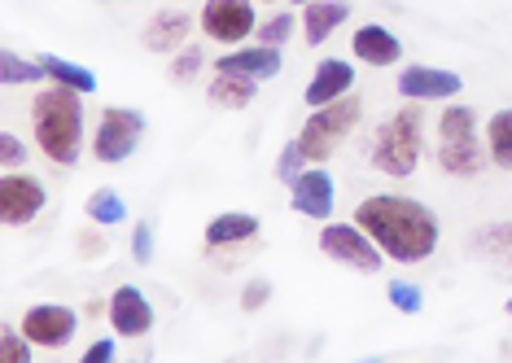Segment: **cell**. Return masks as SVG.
Segmentation results:
<instances>
[{"mask_svg":"<svg viewBox=\"0 0 512 363\" xmlns=\"http://www.w3.org/2000/svg\"><path fill=\"white\" fill-rule=\"evenodd\" d=\"M40 66H44V75L53 79V84H62V88H75V92H97V75H92L88 66H75V62H66V57H57V53H44L40 57Z\"/></svg>","mask_w":512,"mask_h":363,"instance_id":"21","label":"cell"},{"mask_svg":"<svg viewBox=\"0 0 512 363\" xmlns=\"http://www.w3.org/2000/svg\"><path fill=\"white\" fill-rule=\"evenodd\" d=\"M79 250H84V254H92V250H101V254H106V237H101V241H97V237H92V232H88V237H84V241H79Z\"/></svg>","mask_w":512,"mask_h":363,"instance_id":"35","label":"cell"},{"mask_svg":"<svg viewBox=\"0 0 512 363\" xmlns=\"http://www.w3.org/2000/svg\"><path fill=\"white\" fill-rule=\"evenodd\" d=\"M289 206L307 219H329L333 215V175L324 171L320 162H311V167L289 184Z\"/></svg>","mask_w":512,"mask_h":363,"instance_id":"12","label":"cell"},{"mask_svg":"<svg viewBox=\"0 0 512 363\" xmlns=\"http://www.w3.org/2000/svg\"><path fill=\"white\" fill-rule=\"evenodd\" d=\"M141 136H145V114L127 110V105H110L101 114L97 136H92V154H97V162H106V167H119V162L136 154Z\"/></svg>","mask_w":512,"mask_h":363,"instance_id":"6","label":"cell"},{"mask_svg":"<svg viewBox=\"0 0 512 363\" xmlns=\"http://www.w3.org/2000/svg\"><path fill=\"white\" fill-rule=\"evenodd\" d=\"M473 250H482L486 259L512 267V224H491V228H482V232L473 237Z\"/></svg>","mask_w":512,"mask_h":363,"instance_id":"25","label":"cell"},{"mask_svg":"<svg viewBox=\"0 0 512 363\" xmlns=\"http://www.w3.org/2000/svg\"><path fill=\"white\" fill-rule=\"evenodd\" d=\"M84 210H88L92 228H114V224H123V219H127V202L114 189H97L84 202Z\"/></svg>","mask_w":512,"mask_h":363,"instance_id":"23","label":"cell"},{"mask_svg":"<svg viewBox=\"0 0 512 363\" xmlns=\"http://www.w3.org/2000/svg\"><path fill=\"white\" fill-rule=\"evenodd\" d=\"M351 88H355V66L351 62H342V57H324V62L316 66V75H311V84H307V105L316 110V105H329V101H342V97H351Z\"/></svg>","mask_w":512,"mask_h":363,"instance_id":"14","label":"cell"},{"mask_svg":"<svg viewBox=\"0 0 512 363\" xmlns=\"http://www.w3.org/2000/svg\"><path fill=\"white\" fill-rule=\"evenodd\" d=\"M390 307L399 315H421L425 311V294L412 280H390Z\"/></svg>","mask_w":512,"mask_h":363,"instance_id":"26","label":"cell"},{"mask_svg":"<svg viewBox=\"0 0 512 363\" xmlns=\"http://www.w3.org/2000/svg\"><path fill=\"white\" fill-rule=\"evenodd\" d=\"M132 259L154 263V228L149 224H136V232H132Z\"/></svg>","mask_w":512,"mask_h":363,"instance_id":"31","label":"cell"},{"mask_svg":"<svg viewBox=\"0 0 512 363\" xmlns=\"http://www.w3.org/2000/svg\"><path fill=\"white\" fill-rule=\"evenodd\" d=\"M0 350H5V363H31V342H27V333L22 329H5Z\"/></svg>","mask_w":512,"mask_h":363,"instance_id":"30","label":"cell"},{"mask_svg":"<svg viewBox=\"0 0 512 363\" xmlns=\"http://www.w3.org/2000/svg\"><path fill=\"white\" fill-rule=\"evenodd\" d=\"M460 88H464V79L456 70H442V66H403V75H399L403 101H451Z\"/></svg>","mask_w":512,"mask_h":363,"instance_id":"11","label":"cell"},{"mask_svg":"<svg viewBox=\"0 0 512 363\" xmlns=\"http://www.w3.org/2000/svg\"><path fill=\"white\" fill-rule=\"evenodd\" d=\"M259 44H272V49H281V44L294 35V14H272L267 22H259Z\"/></svg>","mask_w":512,"mask_h":363,"instance_id":"28","label":"cell"},{"mask_svg":"<svg viewBox=\"0 0 512 363\" xmlns=\"http://www.w3.org/2000/svg\"><path fill=\"white\" fill-rule=\"evenodd\" d=\"M359 119H364V101L351 92V97H342V101L316 105V110H311V119L302 123V132L294 140L302 145L307 162H329L337 154V145H342V140L359 127Z\"/></svg>","mask_w":512,"mask_h":363,"instance_id":"5","label":"cell"},{"mask_svg":"<svg viewBox=\"0 0 512 363\" xmlns=\"http://www.w3.org/2000/svg\"><path fill=\"white\" fill-rule=\"evenodd\" d=\"M486 149H491V162L499 171H512V110L491 114V123H486Z\"/></svg>","mask_w":512,"mask_h":363,"instance_id":"22","label":"cell"},{"mask_svg":"<svg viewBox=\"0 0 512 363\" xmlns=\"http://www.w3.org/2000/svg\"><path fill=\"white\" fill-rule=\"evenodd\" d=\"M307 167H311V162H307V154H302V145H298V140H289V145L281 149V158H276V180L294 184Z\"/></svg>","mask_w":512,"mask_h":363,"instance_id":"27","label":"cell"},{"mask_svg":"<svg viewBox=\"0 0 512 363\" xmlns=\"http://www.w3.org/2000/svg\"><path fill=\"white\" fill-rule=\"evenodd\" d=\"M320 250L329 254L333 263L355 267V272H364V276H377V272H381V263H386L381 245L372 241L359 224H329V228L320 232Z\"/></svg>","mask_w":512,"mask_h":363,"instance_id":"7","label":"cell"},{"mask_svg":"<svg viewBox=\"0 0 512 363\" xmlns=\"http://www.w3.org/2000/svg\"><path fill=\"white\" fill-rule=\"evenodd\" d=\"M202 31L219 44H241L246 35L259 31V18H254V0H206L202 9Z\"/></svg>","mask_w":512,"mask_h":363,"instance_id":"9","label":"cell"},{"mask_svg":"<svg viewBox=\"0 0 512 363\" xmlns=\"http://www.w3.org/2000/svg\"><path fill=\"white\" fill-rule=\"evenodd\" d=\"M294 5H311V0H294Z\"/></svg>","mask_w":512,"mask_h":363,"instance_id":"37","label":"cell"},{"mask_svg":"<svg viewBox=\"0 0 512 363\" xmlns=\"http://www.w3.org/2000/svg\"><path fill=\"white\" fill-rule=\"evenodd\" d=\"M44 202H49V193H44V184L36 180V175L9 171L5 180H0V219H5L9 228L31 224V219L44 210Z\"/></svg>","mask_w":512,"mask_h":363,"instance_id":"10","label":"cell"},{"mask_svg":"<svg viewBox=\"0 0 512 363\" xmlns=\"http://www.w3.org/2000/svg\"><path fill=\"white\" fill-rule=\"evenodd\" d=\"M267 298H272V285H267V280H250L246 294H241V311H259V307H267Z\"/></svg>","mask_w":512,"mask_h":363,"instance_id":"33","label":"cell"},{"mask_svg":"<svg viewBox=\"0 0 512 363\" xmlns=\"http://www.w3.org/2000/svg\"><path fill=\"white\" fill-rule=\"evenodd\" d=\"M267 5H276V0H267Z\"/></svg>","mask_w":512,"mask_h":363,"instance_id":"38","label":"cell"},{"mask_svg":"<svg viewBox=\"0 0 512 363\" xmlns=\"http://www.w3.org/2000/svg\"><path fill=\"white\" fill-rule=\"evenodd\" d=\"M215 75H250V79H276L281 75V49L259 44V49H232L215 62Z\"/></svg>","mask_w":512,"mask_h":363,"instance_id":"15","label":"cell"},{"mask_svg":"<svg viewBox=\"0 0 512 363\" xmlns=\"http://www.w3.org/2000/svg\"><path fill=\"white\" fill-rule=\"evenodd\" d=\"M110 329L114 337H145L154 329V307L136 285H119L110 294Z\"/></svg>","mask_w":512,"mask_h":363,"instance_id":"13","label":"cell"},{"mask_svg":"<svg viewBox=\"0 0 512 363\" xmlns=\"http://www.w3.org/2000/svg\"><path fill=\"white\" fill-rule=\"evenodd\" d=\"M250 237H259V215H250V210H224L206 224V250H228V245H241Z\"/></svg>","mask_w":512,"mask_h":363,"instance_id":"18","label":"cell"},{"mask_svg":"<svg viewBox=\"0 0 512 363\" xmlns=\"http://www.w3.org/2000/svg\"><path fill=\"white\" fill-rule=\"evenodd\" d=\"M114 359V337H97L88 350H84V363H110Z\"/></svg>","mask_w":512,"mask_h":363,"instance_id":"34","label":"cell"},{"mask_svg":"<svg viewBox=\"0 0 512 363\" xmlns=\"http://www.w3.org/2000/svg\"><path fill=\"white\" fill-rule=\"evenodd\" d=\"M254 97H259V79H250V75H215L211 79V101L224 105V110H246Z\"/></svg>","mask_w":512,"mask_h":363,"instance_id":"20","label":"cell"},{"mask_svg":"<svg viewBox=\"0 0 512 363\" xmlns=\"http://www.w3.org/2000/svg\"><path fill=\"white\" fill-rule=\"evenodd\" d=\"M202 66H206V53L202 49H180L176 57H171V79H176V84H189V79Z\"/></svg>","mask_w":512,"mask_h":363,"instance_id":"29","label":"cell"},{"mask_svg":"<svg viewBox=\"0 0 512 363\" xmlns=\"http://www.w3.org/2000/svg\"><path fill=\"white\" fill-rule=\"evenodd\" d=\"M425 114H421V101H407L403 110H394L386 123L377 127L372 136V167L381 175H394V180H407L421 162V149H425Z\"/></svg>","mask_w":512,"mask_h":363,"instance_id":"3","label":"cell"},{"mask_svg":"<svg viewBox=\"0 0 512 363\" xmlns=\"http://www.w3.org/2000/svg\"><path fill=\"white\" fill-rule=\"evenodd\" d=\"M438 167L460 180H473L486 167V145L477 132V110L469 105H451L438 114Z\"/></svg>","mask_w":512,"mask_h":363,"instance_id":"4","label":"cell"},{"mask_svg":"<svg viewBox=\"0 0 512 363\" xmlns=\"http://www.w3.org/2000/svg\"><path fill=\"white\" fill-rule=\"evenodd\" d=\"M31 119H36V145L44 149V158L71 167L84 145V92L62 84L44 88L31 105Z\"/></svg>","mask_w":512,"mask_h":363,"instance_id":"2","label":"cell"},{"mask_svg":"<svg viewBox=\"0 0 512 363\" xmlns=\"http://www.w3.org/2000/svg\"><path fill=\"white\" fill-rule=\"evenodd\" d=\"M193 31V18L184 9H158L145 27V49L149 53H176L184 49V35Z\"/></svg>","mask_w":512,"mask_h":363,"instance_id":"17","label":"cell"},{"mask_svg":"<svg viewBox=\"0 0 512 363\" xmlns=\"http://www.w3.org/2000/svg\"><path fill=\"white\" fill-rule=\"evenodd\" d=\"M22 158H27V145H22L14 132H0V162L14 171V167H22Z\"/></svg>","mask_w":512,"mask_h":363,"instance_id":"32","label":"cell"},{"mask_svg":"<svg viewBox=\"0 0 512 363\" xmlns=\"http://www.w3.org/2000/svg\"><path fill=\"white\" fill-rule=\"evenodd\" d=\"M18 329L27 333L31 346H40V350H62V346L75 342L79 315H75L71 307H62V302H40V307H31L27 315H22Z\"/></svg>","mask_w":512,"mask_h":363,"instance_id":"8","label":"cell"},{"mask_svg":"<svg viewBox=\"0 0 512 363\" xmlns=\"http://www.w3.org/2000/svg\"><path fill=\"white\" fill-rule=\"evenodd\" d=\"M346 18H351L346 0H311V5H302V35H307V44H324Z\"/></svg>","mask_w":512,"mask_h":363,"instance_id":"19","label":"cell"},{"mask_svg":"<svg viewBox=\"0 0 512 363\" xmlns=\"http://www.w3.org/2000/svg\"><path fill=\"white\" fill-rule=\"evenodd\" d=\"M351 53H355V62L381 70V66H394V62H399V57H403V44H399V35H394V31L377 27V22H368V27L355 31Z\"/></svg>","mask_w":512,"mask_h":363,"instance_id":"16","label":"cell"},{"mask_svg":"<svg viewBox=\"0 0 512 363\" xmlns=\"http://www.w3.org/2000/svg\"><path fill=\"white\" fill-rule=\"evenodd\" d=\"M504 311H508V315H512V298H508V302H504Z\"/></svg>","mask_w":512,"mask_h":363,"instance_id":"36","label":"cell"},{"mask_svg":"<svg viewBox=\"0 0 512 363\" xmlns=\"http://www.w3.org/2000/svg\"><path fill=\"white\" fill-rule=\"evenodd\" d=\"M355 224L381 245L390 263H425L438 250V215L425 202L399 193H381V197H364L355 206Z\"/></svg>","mask_w":512,"mask_h":363,"instance_id":"1","label":"cell"},{"mask_svg":"<svg viewBox=\"0 0 512 363\" xmlns=\"http://www.w3.org/2000/svg\"><path fill=\"white\" fill-rule=\"evenodd\" d=\"M40 79H49V75H44V66H40V62H27V57H18L14 49L0 53V84H5V88L40 84Z\"/></svg>","mask_w":512,"mask_h":363,"instance_id":"24","label":"cell"}]
</instances>
